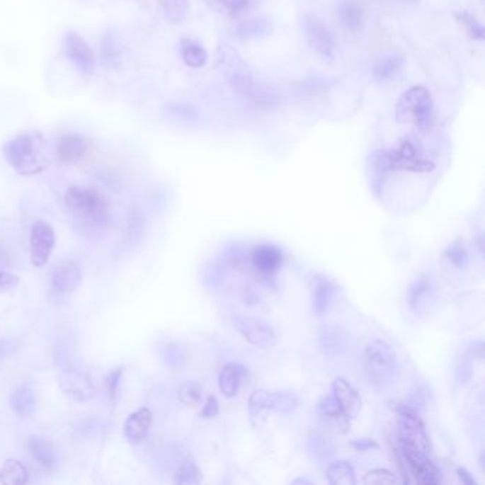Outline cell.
<instances>
[{
    "label": "cell",
    "mask_w": 485,
    "mask_h": 485,
    "mask_svg": "<svg viewBox=\"0 0 485 485\" xmlns=\"http://www.w3.org/2000/svg\"><path fill=\"white\" fill-rule=\"evenodd\" d=\"M11 406L19 417H30L36 410L35 393L28 386L16 389L11 397Z\"/></svg>",
    "instance_id": "26"
},
{
    "label": "cell",
    "mask_w": 485,
    "mask_h": 485,
    "mask_svg": "<svg viewBox=\"0 0 485 485\" xmlns=\"http://www.w3.org/2000/svg\"><path fill=\"white\" fill-rule=\"evenodd\" d=\"M217 66L229 89L241 96H249L253 87L252 73L236 50L228 45L217 49Z\"/></svg>",
    "instance_id": "5"
},
{
    "label": "cell",
    "mask_w": 485,
    "mask_h": 485,
    "mask_svg": "<svg viewBox=\"0 0 485 485\" xmlns=\"http://www.w3.org/2000/svg\"><path fill=\"white\" fill-rule=\"evenodd\" d=\"M326 478L332 485H355L358 484L355 467L345 460L329 464L326 469Z\"/></svg>",
    "instance_id": "25"
},
{
    "label": "cell",
    "mask_w": 485,
    "mask_h": 485,
    "mask_svg": "<svg viewBox=\"0 0 485 485\" xmlns=\"http://www.w3.org/2000/svg\"><path fill=\"white\" fill-rule=\"evenodd\" d=\"M152 426V411L148 407H141L131 413L124 423V435L131 444L142 443Z\"/></svg>",
    "instance_id": "19"
},
{
    "label": "cell",
    "mask_w": 485,
    "mask_h": 485,
    "mask_svg": "<svg viewBox=\"0 0 485 485\" xmlns=\"http://www.w3.org/2000/svg\"><path fill=\"white\" fill-rule=\"evenodd\" d=\"M177 396H178V400L184 406L194 407V406H198L202 401L204 392H202V387H201V384L198 382L188 380V382H184L178 387Z\"/></svg>",
    "instance_id": "31"
},
{
    "label": "cell",
    "mask_w": 485,
    "mask_h": 485,
    "mask_svg": "<svg viewBox=\"0 0 485 485\" xmlns=\"http://www.w3.org/2000/svg\"><path fill=\"white\" fill-rule=\"evenodd\" d=\"M283 252L278 245L259 244L251 249L249 261L255 273L263 279H272L283 263Z\"/></svg>",
    "instance_id": "14"
},
{
    "label": "cell",
    "mask_w": 485,
    "mask_h": 485,
    "mask_svg": "<svg viewBox=\"0 0 485 485\" xmlns=\"http://www.w3.org/2000/svg\"><path fill=\"white\" fill-rule=\"evenodd\" d=\"M2 154L8 164L25 177L38 176L49 167L46 141L39 131H23L12 137L4 144Z\"/></svg>",
    "instance_id": "1"
},
{
    "label": "cell",
    "mask_w": 485,
    "mask_h": 485,
    "mask_svg": "<svg viewBox=\"0 0 485 485\" xmlns=\"http://www.w3.org/2000/svg\"><path fill=\"white\" fill-rule=\"evenodd\" d=\"M29 469L19 460H8L0 468V482L25 484L29 482Z\"/></svg>",
    "instance_id": "27"
},
{
    "label": "cell",
    "mask_w": 485,
    "mask_h": 485,
    "mask_svg": "<svg viewBox=\"0 0 485 485\" xmlns=\"http://www.w3.org/2000/svg\"><path fill=\"white\" fill-rule=\"evenodd\" d=\"M304 38L310 49L323 60H332L335 57L336 40L332 30L317 15L307 13L303 21Z\"/></svg>",
    "instance_id": "8"
},
{
    "label": "cell",
    "mask_w": 485,
    "mask_h": 485,
    "mask_svg": "<svg viewBox=\"0 0 485 485\" xmlns=\"http://www.w3.org/2000/svg\"><path fill=\"white\" fill-rule=\"evenodd\" d=\"M231 321H232L234 329L248 343H251L255 348L268 350V349H272L278 342V336L273 328L261 319L235 314Z\"/></svg>",
    "instance_id": "9"
},
{
    "label": "cell",
    "mask_w": 485,
    "mask_h": 485,
    "mask_svg": "<svg viewBox=\"0 0 485 485\" xmlns=\"http://www.w3.org/2000/svg\"><path fill=\"white\" fill-rule=\"evenodd\" d=\"M363 482L365 484H394V482H399V478L396 477V474H393L389 469L375 468L366 472Z\"/></svg>",
    "instance_id": "35"
},
{
    "label": "cell",
    "mask_w": 485,
    "mask_h": 485,
    "mask_svg": "<svg viewBox=\"0 0 485 485\" xmlns=\"http://www.w3.org/2000/svg\"><path fill=\"white\" fill-rule=\"evenodd\" d=\"M293 484H312V481H309V479H306V478H297V479H295L293 481Z\"/></svg>",
    "instance_id": "46"
},
{
    "label": "cell",
    "mask_w": 485,
    "mask_h": 485,
    "mask_svg": "<svg viewBox=\"0 0 485 485\" xmlns=\"http://www.w3.org/2000/svg\"><path fill=\"white\" fill-rule=\"evenodd\" d=\"M66 57L83 76H91L96 69V53L91 46L76 32H69L63 40Z\"/></svg>",
    "instance_id": "12"
},
{
    "label": "cell",
    "mask_w": 485,
    "mask_h": 485,
    "mask_svg": "<svg viewBox=\"0 0 485 485\" xmlns=\"http://www.w3.org/2000/svg\"><path fill=\"white\" fill-rule=\"evenodd\" d=\"M352 447L359 452H366L370 450H379V444L373 438H358L352 441Z\"/></svg>",
    "instance_id": "43"
},
{
    "label": "cell",
    "mask_w": 485,
    "mask_h": 485,
    "mask_svg": "<svg viewBox=\"0 0 485 485\" xmlns=\"http://www.w3.org/2000/svg\"><path fill=\"white\" fill-rule=\"evenodd\" d=\"M201 417L204 418H215L219 414V401L214 394H210L205 400V404L201 410Z\"/></svg>",
    "instance_id": "39"
},
{
    "label": "cell",
    "mask_w": 485,
    "mask_h": 485,
    "mask_svg": "<svg viewBox=\"0 0 485 485\" xmlns=\"http://www.w3.org/2000/svg\"><path fill=\"white\" fill-rule=\"evenodd\" d=\"M444 256L447 258V261L455 266L457 269H467L469 265V253L464 245L462 241L457 239L452 244H450L444 252Z\"/></svg>",
    "instance_id": "32"
},
{
    "label": "cell",
    "mask_w": 485,
    "mask_h": 485,
    "mask_svg": "<svg viewBox=\"0 0 485 485\" xmlns=\"http://www.w3.org/2000/svg\"><path fill=\"white\" fill-rule=\"evenodd\" d=\"M387 161L392 171L431 173L434 170L433 161L424 159L418 154V148L411 139H404L399 148L394 151H387Z\"/></svg>",
    "instance_id": "10"
},
{
    "label": "cell",
    "mask_w": 485,
    "mask_h": 485,
    "mask_svg": "<svg viewBox=\"0 0 485 485\" xmlns=\"http://www.w3.org/2000/svg\"><path fill=\"white\" fill-rule=\"evenodd\" d=\"M28 448L32 457L46 468L56 465L57 455L52 443L42 435H32L28 438Z\"/></svg>",
    "instance_id": "24"
},
{
    "label": "cell",
    "mask_w": 485,
    "mask_h": 485,
    "mask_svg": "<svg viewBox=\"0 0 485 485\" xmlns=\"http://www.w3.org/2000/svg\"><path fill=\"white\" fill-rule=\"evenodd\" d=\"M365 370L370 384L386 389L399 376V359L394 349L384 341L370 342L365 350Z\"/></svg>",
    "instance_id": "2"
},
{
    "label": "cell",
    "mask_w": 485,
    "mask_h": 485,
    "mask_svg": "<svg viewBox=\"0 0 485 485\" xmlns=\"http://www.w3.org/2000/svg\"><path fill=\"white\" fill-rule=\"evenodd\" d=\"M64 201L74 214L90 222H100L108 214L105 197L93 187L73 186L67 190Z\"/></svg>",
    "instance_id": "6"
},
{
    "label": "cell",
    "mask_w": 485,
    "mask_h": 485,
    "mask_svg": "<svg viewBox=\"0 0 485 485\" xmlns=\"http://www.w3.org/2000/svg\"><path fill=\"white\" fill-rule=\"evenodd\" d=\"M396 452L404 482L414 481L423 485H437L441 482V469L434 464L428 452L404 444H399Z\"/></svg>",
    "instance_id": "3"
},
{
    "label": "cell",
    "mask_w": 485,
    "mask_h": 485,
    "mask_svg": "<svg viewBox=\"0 0 485 485\" xmlns=\"http://www.w3.org/2000/svg\"><path fill=\"white\" fill-rule=\"evenodd\" d=\"M166 19L173 25H181L190 12V0H159Z\"/></svg>",
    "instance_id": "29"
},
{
    "label": "cell",
    "mask_w": 485,
    "mask_h": 485,
    "mask_svg": "<svg viewBox=\"0 0 485 485\" xmlns=\"http://www.w3.org/2000/svg\"><path fill=\"white\" fill-rule=\"evenodd\" d=\"M433 114V100L430 91L423 86L409 89L399 98L396 105V118L401 124H414L418 128H427Z\"/></svg>",
    "instance_id": "4"
},
{
    "label": "cell",
    "mask_w": 485,
    "mask_h": 485,
    "mask_svg": "<svg viewBox=\"0 0 485 485\" xmlns=\"http://www.w3.org/2000/svg\"><path fill=\"white\" fill-rule=\"evenodd\" d=\"M471 355H472L474 359L477 358L479 362L482 360V358H484V345H482V342H477V343L472 345Z\"/></svg>",
    "instance_id": "45"
},
{
    "label": "cell",
    "mask_w": 485,
    "mask_h": 485,
    "mask_svg": "<svg viewBox=\"0 0 485 485\" xmlns=\"http://www.w3.org/2000/svg\"><path fill=\"white\" fill-rule=\"evenodd\" d=\"M299 406V397L289 390L266 392L255 390L248 400V413L252 424H256L263 411H276V413H292Z\"/></svg>",
    "instance_id": "7"
},
{
    "label": "cell",
    "mask_w": 485,
    "mask_h": 485,
    "mask_svg": "<svg viewBox=\"0 0 485 485\" xmlns=\"http://www.w3.org/2000/svg\"><path fill=\"white\" fill-rule=\"evenodd\" d=\"M270 32V26L266 21L262 19H251L244 22L239 29L238 33L242 38H258V36H265Z\"/></svg>",
    "instance_id": "34"
},
{
    "label": "cell",
    "mask_w": 485,
    "mask_h": 485,
    "mask_svg": "<svg viewBox=\"0 0 485 485\" xmlns=\"http://www.w3.org/2000/svg\"><path fill=\"white\" fill-rule=\"evenodd\" d=\"M207 2L212 6H222L232 16L241 15L249 6V0H207Z\"/></svg>",
    "instance_id": "36"
},
{
    "label": "cell",
    "mask_w": 485,
    "mask_h": 485,
    "mask_svg": "<svg viewBox=\"0 0 485 485\" xmlns=\"http://www.w3.org/2000/svg\"><path fill=\"white\" fill-rule=\"evenodd\" d=\"M319 410L323 416H328V417H342V411L341 407L336 401V399L333 397V394H329L326 397H323L319 403Z\"/></svg>",
    "instance_id": "38"
},
{
    "label": "cell",
    "mask_w": 485,
    "mask_h": 485,
    "mask_svg": "<svg viewBox=\"0 0 485 485\" xmlns=\"http://www.w3.org/2000/svg\"><path fill=\"white\" fill-rule=\"evenodd\" d=\"M245 375L244 366L238 363H228L225 365L218 377V384H219V392L224 394L227 399H232L238 394L242 377Z\"/></svg>",
    "instance_id": "22"
},
{
    "label": "cell",
    "mask_w": 485,
    "mask_h": 485,
    "mask_svg": "<svg viewBox=\"0 0 485 485\" xmlns=\"http://www.w3.org/2000/svg\"><path fill=\"white\" fill-rule=\"evenodd\" d=\"M332 394L336 399L342 417L352 418L355 417L360 407H362V400L358 393V390L343 377H336L332 383Z\"/></svg>",
    "instance_id": "18"
},
{
    "label": "cell",
    "mask_w": 485,
    "mask_h": 485,
    "mask_svg": "<svg viewBox=\"0 0 485 485\" xmlns=\"http://www.w3.org/2000/svg\"><path fill=\"white\" fill-rule=\"evenodd\" d=\"M81 270L74 262H63L55 268L50 275L49 290L55 302H66L80 286Z\"/></svg>",
    "instance_id": "11"
},
{
    "label": "cell",
    "mask_w": 485,
    "mask_h": 485,
    "mask_svg": "<svg viewBox=\"0 0 485 485\" xmlns=\"http://www.w3.org/2000/svg\"><path fill=\"white\" fill-rule=\"evenodd\" d=\"M403 64L404 62L400 56H396V55L384 56L375 63L373 76L376 80H380V81L389 80L403 69Z\"/></svg>",
    "instance_id": "28"
},
{
    "label": "cell",
    "mask_w": 485,
    "mask_h": 485,
    "mask_svg": "<svg viewBox=\"0 0 485 485\" xmlns=\"http://www.w3.org/2000/svg\"><path fill=\"white\" fill-rule=\"evenodd\" d=\"M457 18H458L460 23L467 29V32L469 33L471 38L478 39V40L484 39V28H482V25L479 22H477V19H474L472 16H469L465 12L458 13Z\"/></svg>",
    "instance_id": "37"
},
{
    "label": "cell",
    "mask_w": 485,
    "mask_h": 485,
    "mask_svg": "<svg viewBox=\"0 0 485 485\" xmlns=\"http://www.w3.org/2000/svg\"><path fill=\"white\" fill-rule=\"evenodd\" d=\"M319 348L328 358L341 356L346 350V335L341 328L325 326L319 333Z\"/></svg>",
    "instance_id": "20"
},
{
    "label": "cell",
    "mask_w": 485,
    "mask_h": 485,
    "mask_svg": "<svg viewBox=\"0 0 485 485\" xmlns=\"http://www.w3.org/2000/svg\"><path fill=\"white\" fill-rule=\"evenodd\" d=\"M339 16L343 25L352 32H359L365 28L366 12L358 0H343L339 6Z\"/></svg>",
    "instance_id": "23"
},
{
    "label": "cell",
    "mask_w": 485,
    "mask_h": 485,
    "mask_svg": "<svg viewBox=\"0 0 485 485\" xmlns=\"http://www.w3.org/2000/svg\"><path fill=\"white\" fill-rule=\"evenodd\" d=\"M19 282H21L19 276L12 275L9 272L0 270V292H6V290L16 287L19 285Z\"/></svg>",
    "instance_id": "41"
},
{
    "label": "cell",
    "mask_w": 485,
    "mask_h": 485,
    "mask_svg": "<svg viewBox=\"0 0 485 485\" xmlns=\"http://www.w3.org/2000/svg\"><path fill=\"white\" fill-rule=\"evenodd\" d=\"M56 234L46 221H36L30 231V261L35 268H43L55 249Z\"/></svg>",
    "instance_id": "13"
},
{
    "label": "cell",
    "mask_w": 485,
    "mask_h": 485,
    "mask_svg": "<svg viewBox=\"0 0 485 485\" xmlns=\"http://www.w3.org/2000/svg\"><path fill=\"white\" fill-rule=\"evenodd\" d=\"M89 152V142L87 139L76 132H69L64 134L59 138L55 155L57 163L63 166H70L80 163L81 159L86 158Z\"/></svg>",
    "instance_id": "17"
},
{
    "label": "cell",
    "mask_w": 485,
    "mask_h": 485,
    "mask_svg": "<svg viewBox=\"0 0 485 485\" xmlns=\"http://www.w3.org/2000/svg\"><path fill=\"white\" fill-rule=\"evenodd\" d=\"M63 390L69 396L84 401L94 396V384L91 379L81 372H70L63 377Z\"/></svg>",
    "instance_id": "21"
},
{
    "label": "cell",
    "mask_w": 485,
    "mask_h": 485,
    "mask_svg": "<svg viewBox=\"0 0 485 485\" xmlns=\"http://www.w3.org/2000/svg\"><path fill=\"white\" fill-rule=\"evenodd\" d=\"M4 355H5V346L2 342H0V359L4 358Z\"/></svg>",
    "instance_id": "48"
},
{
    "label": "cell",
    "mask_w": 485,
    "mask_h": 485,
    "mask_svg": "<svg viewBox=\"0 0 485 485\" xmlns=\"http://www.w3.org/2000/svg\"><path fill=\"white\" fill-rule=\"evenodd\" d=\"M174 481L177 484H200L202 472L194 460H186L177 469Z\"/></svg>",
    "instance_id": "33"
},
{
    "label": "cell",
    "mask_w": 485,
    "mask_h": 485,
    "mask_svg": "<svg viewBox=\"0 0 485 485\" xmlns=\"http://www.w3.org/2000/svg\"><path fill=\"white\" fill-rule=\"evenodd\" d=\"M181 55H183L184 63L191 69H201L205 66L208 60V55L205 49L195 42H186L183 45Z\"/></svg>",
    "instance_id": "30"
},
{
    "label": "cell",
    "mask_w": 485,
    "mask_h": 485,
    "mask_svg": "<svg viewBox=\"0 0 485 485\" xmlns=\"http://www.w3.org/2000/svg\"><path fill=\"white\" fill-rule=\"evenodd\" d=\"M434 300V282L430 275H418L409 286L406 292V302L410 310L416 314H421L428 310V306Z\"/></svg>",
    "instance_id": "16"
},
{
    "label": "cell",
    "mask_w": 485,
    "mask_h": 485,
    "mask_svg": "<svg viewBox=\"0 0 485 485\" xmlns=\"http://www.w3.org/2000/svg\"><path fill=\"white\" fill-rule=\"evenodd\" d=\"M120 379H121V369H114L110 372V375L107 376L105 382H107V390L110 393V396L114 399L118 393V386H120Z\"/></svg>",
    "instance_id": "42"
},
{
    "label": "cell",
    "mask_w": 485,
    "mask_h": 485,
    "mask_svg": "<svg viewBox=\"0 0 485 485\" xmlns=\"http://www.w3.org/2000/svg\"><path fill=\"white\" fill-rule=\"evenodd\" d=\"M312 309L317 316L326 314L333 306L339 286L338 283L325 273H314L312 276Z\"/></svg>",
    "instance_id": "15"
},
{
    "label": "cell",
    "mask_w": 485,
    "mask_h": 485,
    "mask_svg": "<svg viewBox=\"0 0 485 485\" xmlns=\"http://www.w3.org/2000/svg\"><path fill=\"white\" fill-rule=\"evenodd\" d=\"M457 477H458L460 482H462L465 485H475L477 484V481L472 477V474L467 468H464V467H458L457 468Z\"/></svg>",
    "instance_id": "44"
},
{
    "label": "cell",
    "mask_w": 485,
    "mask_h": 485,
    "mask_svg": "<svg viewBox=\"0 0 485 485\" xmlns=\"http://www.w3.org/2000/svg\"><path fill=\"white\" fill-rule=\"evenodd\" d=\"M471 372H472V366H471V360H468L467 358H464V360H460L457 367H455V379L462 384L467 383L471 379Z\"/></svg>",
    "instance_id": "40"
},
{
    "label": "cell",
    "mask_w": 485,
    "mask_h": 485,
    "mask_svg": "<svg viewBox=\"0 0 485 485\" xmlns=\"http://www.w3.org/2000/svg\"><path fill=\"white\" fill-rule=\"evenodd\" d=\"M479 465H481V469L484 471V451H481L479 454Z\"/></svg>",
    "instance_id": "47"
}]
</instances>
